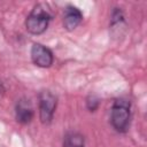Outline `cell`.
Segmentation results:
<instances>
[{"mask_svg": "<svg viewBox=\"0 0 147 147\" xmlns=\"http://www.w3.org/2000/svg\"><path fill=\"white\" fill-rule=\"evenodd\" d=\"M131 101L121 96L114 100L110 108V124L118 133H126L131 123Z\"/></svg>", "mask_w": 147, "mask_h": 147, "instance_id": "1", "label": "cell"}, {"mask_svg": "<svg viewBox=\"0 0 147 147\" xmlns=\"http://www.w3.org/2000/svg\"><path fill=\"white\" fill-rule=\"evenodd\" d=\"M52 18L53 15L47 5L37 3L25 20V28L31 34H41L47 30Z\"/></svg>", "mask_w": 147, "mask_h": 147, "instance_id": "2", "label": "cell"}, {"mask_svg": "<svg viewBox=\"0 0 147 147\" xmlns=\"http://www.w3.org/2000/svg\"><path fill=\"white\" fill-rule=\"evenodd\" d=\"M39 118L42 124H51L57 107V96L49 90H42L38 94Z\"/></svg>", "mask_w": 147, "mask_h": 147, "instance_id": "3", "label": "cell"}, {"mask_svg": "<svg viewBox=\"0 0 147 147\" xmlns=\"http://www.w3.org/2000/svg\"><path fill=\"white\" fill-rule=\"evenodd\" d=\"M31 60L40 68H49L54 62L53 52L42 44L34 42L31 47Z\"/></svg>", "mask_w": 147, "mask_h": 147, "instance_id": "4", "label": "cell"}, {"mask_svg": "<svg viewBox=\"0 0 147 147\" xmlns=\"http://www.w3.org/2000/svg\"><path fill=\"white\" fill-rule=\"evenodd\" d=\"M34 111L28 98H21L15 105V118L21 124H29L33 118Z\"/></svg>", "mask_w": 147, "mask_h": 147, "instance_id": "5", "label": "cell"}, {"mask_svg": "<svg viewBox=\"0 0 147 147\" xmlns=\"http://www.w3.org/2000/svg\"><path fill=\"white\" fill-rule=\"evenodd\" d=\"M82 21H83V13L80 11L79 8L72 5L65 7L63 15V26L67 31L75 30L80 24Z\"/></svg>", "mask_w": 147, "mask_h": 147, "instance_id": "6", "label": "cell"}, {"mask_svg": "<svg viewBox=\"0 0 147 147\" xmlns=\"http://www.w3.org/2000/svg\"><path fill=\"white\" fill-rule=\"evenodd\" d=\"M62 147H85V138L78 131H68L63 137Z\"/></svg>", "mask_w": 147, "mask_h": 147, "instance_id": "7", "label": "cell"}, {"mask_svg": "<svg viewBox=\"0 0 147 147\" xmlns=\"http://www.w3.org/2000/svg\"><path fill=\"white\" fill-rule=\"evenodd\" d=\"M110 26L111 29H116V28H122L125 26V18H124V14L121 10V8H114L111 11V16H110Z\"/></svg>", "mask_w": 147, "mask_h": 147, "instance_id": "8", "label": "cell"}, {"mask_svg": "<svg viewBox=\"0 0 147 147\" xmlns=\"http://www.w3.org/2000/svg\"><path fill=\"white\" fill-rule=\"evenodd\" d=\"M100 103H101L100 98H99L98 95H95V94H92V93H91V94H88V95H87V98H86V100H85L86 108H87V109H88V111H91V113L95 111V110L99 108Z\"/></svg>", "mask_w": 147, "mask_h": 147, "instance_id": "9", "label": "cell"}, {"mask_svg": "<svg viewBox=\"0 0 147 147\" xmlns=\"http://www.w3.org/2000/svg\"><path fill=\"white\" fill-rule=\"evenodd\" d=\"M5 91H6V88H5V85H3V83L0 80V95H1V94H2Z\"/></svg>", "mask_w": 147, "mask_h": 147, "instance_id": "10", "label": "cell"}]
</instances>
